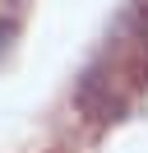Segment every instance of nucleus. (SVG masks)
<instances>
[{
  "label": "nucleus",
  "instance_id": "obj_1",
  "mask_svg": "<svg viewBox=\"0 0 148 153\" xmlns=\"http://www.w3.org/2000/svg\"><path fill=\"white\" fill-rule=\"evenodd\" d=\"M14 33H18V28H14V19H0V51L14 42Z\"/></svg>",
  "mask_w": 148,
  "mask_h": 153
}]
</instances>
